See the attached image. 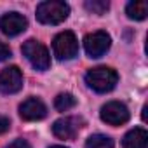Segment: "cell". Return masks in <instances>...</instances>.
I'll use <instances>...</instances> for the list:
<instances>
[{
	"instance_id": "1",
	"label": "cell",
	"mask_w": 148,
	"mask_h": 148,
	"mask_svg": "<svg viewBox=\"0 0 148 148\" xmlns=\"http://www.w3.org/2000/svg\"><path fill=\"white\" fill-rule=\"evenodd\" d=\"M86 82L92 91L99 94L110 92L119 82V73L110 66H96L86 73Z\"/></svg>"
},
{
	"instance_id": "2",
	"label": "cell",
	"mask_w": 148,
	"mask_h": 148,
	"mask_svg": "<svg viewBox=\"0 0 148 148\" xmlns=\"http://www.w3.org/2000/svg\"><path fill=\"white\" fill-rule=\"evenodd\" d=\"M70 16V5L61 0H47L37 5V19L42 25H59Z\"/></svg>"
},
{
	"instance_id": "3",
	"label": "cell",
	"mask_w": 148,
	"mask_h": 148,
	"mask_svg": "<svg viewBox=\"0 0 148 148\" xmlns=\"http://www.w3.org/2000/svg\"><path fill=\"white\" fill-rule=\"evenodd\" d=\"M21 52H23V56L32 63V66H33L35 70H38V71H45V70L51 66V54H49L47 47H45L42 42L35 40V38H28V40L23 44Z\"/></svg>"
},
{
	"instance_id": "4",
	"label": "cell",
	"mask_w": 148,
	"mask_h": 148,
	"mask_svg": "<svg viewBox=\"0 0 148 148\" xmlns=\"http://www.w3.org/2000/svg\"><path fill=\"white\" fill-rule=\"evenodd\" d=\"M52 52L59 61L73 59L79 54V40L73 32H61L52 40Z\"/></svg>"
},
{
	"instance_id": "5",
	"label": "cell",
	"mask_w": 148,
	"mask_h": 148,
	"mask_svg": "<svg viewBox=\"0 0 148 148\" xmlns=\"http://www.w3.org/2000/svg\"><path fill=\"white\" fill-rule=\"evenodd\" d=\"M84 119L71 115V117H61L52 124V134L59 139H73L79 131L84 127Z\"/></svg>"
},
{
	"instance_id": "6",
	"label": "cell",
	"mask_w": 148,
	"mask_h": 148,
	"mask_svg": "<svg viewBox=\"0 0 148 148\" xmlns=\"http://www.w3.org/2000/svg\"><path fill=\"white\" fill-rule=\"evenodd\" d=\"M110 45H112V38L103 30L92 32V33L86 35V38H84V49L89 58H101L103 54L108 52Z\"/></svg>"
},
{
	"instance_id": "7",
	"label": "cell",
	"mask_w": 148,
	"mask_h": 148,
	"mask_svg": "<svg viewBox=\"0 0 148 148\" xmlns=\"http://www.w3.org/2000/svg\"><path fill=\"white\" fill-rule=\"evenodd\" d=\"M99 117L103 122L110 124V125H122L129 120L131 113H129V108L120 103V101H110L106 105L101 106V112H99Z\"/></svg>"
},
{
	"instance_id": "8",
	"label": "cell",
	"mask_w": 148,
	"mask_h": 148,
	"mask_svg": "<svg viewBox=\"0 0 148 148\" xmlns=\"http://www.w3.org/2000/svg\"><path fill=\"white\" fill-rule=\"evenodd\" d=\"M23 89V73L18 66H7L0 71V92L16 94Z\"/></svg>"
},
{
	"instance_id": "9",
	"label": "cell",
	"mask_w": 148,
	"mask_h": 148,
	"mask_svg": "<svg viewBox=\"0 0 148 148\" xmlns=\"http://www.w3.org/2000/svg\"><path fill=\"white\" fill-rule=\"evenodd\" d=\"M28 28V21L19 12H7L0 18V30L7 37H16Z\"/></svg>"
},
{
	"instance_id": "10",
	"label": "cell",
	"mask_w": 148,
	"mask_h": 148,
	"mask_svg": "<svg viewBox=\"0 0 148 148\" xmlns=\"http://www.w3.org/2000/svg\"><path fill=\"white\" fill-rule=\"evenodd\" d=\"M19 115L23 120H28V122L42 120L47 117V106L37 98H28L19 105Z\"/></svg>"
},
{
	"instance_id": "11",
	"label": "cell",
	"mask_w": 148,
	"mask_h": 148,
	"mask_svg": "<svg viewBox=\"0 0 148 148\" xmlns=\"http://www.w3.org/2000/svg\"><path fill=\"white\" fill-rule=\"evenodd\" d=\"M146 145H148V132L143 127L131 129L122 139V148H146Z\"/></svg>"
},
{
	"instance_id": "12",
	"label": "cell",
	"mask_w": 148,
	"mask_h": 148,
	"mask_svg": "<svg viewBox=\"0 0 148 148\" xmlns=\"http://www.w3.org/2000/svg\"><path fill=\"white\" fill-rule=\"evenodd\" d=\"M125 14L129 19L141 21L148 16V2L145 0H136V2H129L125 7Z\"/></svg>"
},
{
	"instance_id": "13",
	"label": "cell",
	"mask_w": 148,
	"mask_h": 148,
	"mask_svg": "<svg viewBox=\"0 0 148 148\" xmlns=\"http://www.w3.org/2000/svg\"><path fill=\"white\" fill-rule=\"evenodd\" d=\"M75 105H77V98L73 94H70V92H61L54 99V106H56L58 112H68Z\"/></svg>"
},
{
	"instance_id": "14",
	"label": "cell",
	"mask_w": 148,
	"mask_h": 148,
	"mask_svg": "<svg viewBox=\"0 0 148 148\" xmlns=\"http://www.w3.org/2000/svg\"><path fill=\"white\" fill-rule=\"evenodd\" d=\"M115 143L110 136L105 134H92L86 141V148H113Z\"/></svg>"
},
{
	"instance_id": "15",
	"label": "cell",
	"mask_w": 148,
	"mask_h": 148,
	"mask_svg": "<svg viewBox=\"0 0 148 148\" xmlns=\"http://www.w3.org/2000/svg\"><path fill=\"white\" fill-rule=\"evenodd\" d=\"M84 5H86V9L89 12L98 14V16L106 14V11L110 9V2H108V0H87Z\"/></svg>"
},
{
	"instance_id": "16",
	"label": "cell",
	"mask_w": 148,
	"mask_h": 148,
	"mask_svg": "<svg viewBox=\"0 0 148 148\" xmlns=\"http://www.w3.org/2000/svg\"><path fill=\"white\" fill-rule=\"evenodd\" d=\"M5 148H32V145H30L26 139H23V138H18V139H14L11 145H7Z\"/></svg>"
},
{
	"instance_id": "17",
	"label": "cell",
	"mask_w": 148,
	"mask_h": 148,
	"mask_svg": "<svg viewBox=\"0 0 148 148\" xmlns=\"http://www.w3.org/2000/svg\"><path fill=\"white\" fill-rule=\"evenodd\" d=\"M9 127H11V120H9V117L0 115V134L7 132V131H9Z\"/></svg>"
},
{
	"instance_id": "18",
	"label": "cell",
	"mask_w": 148,
	"mask_h": 148,
	"mask_svg": "<svg viewBox=\"0 0 148 148\" xmlns=\"http://www.w3.org/2000/svg\"><path fill=\"white\" fill-rule=\"evenodd\" d=\"M7 58H11V49L4 42H0V61H5Z\"/></svg>"
},
{
	"instance_id": "19",
	"label": "cell",
	"mask_w": 148,
	"mask_h": 148,
	"mask_svg": "<svg viewBox=\"0 0 148 148\" xmlns=\"http://www.w3.org/2000/svg\"><path fill=\"white\" fill-rule=\"evenodd\" d=\"M51 148H66V146H51Z\"/></svg>"
}]
</instances>
